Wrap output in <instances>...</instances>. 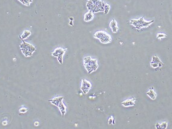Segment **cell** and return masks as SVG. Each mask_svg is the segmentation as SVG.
<instances>
[{
  "mask_svg": "<svg viewBox=\"0 0 172 129\" xmlns=\"http://www.w3.org/2000/svg\"><path fill=\"white\" fill-rule=\"evenodd\" d=\"M19 46L22 53L25 57L31 56L36 50V47H34L33 45L25 42L24 40H22V43L20 44Z\"/></svg>",
  "mask_w": 172,
  "mask_h": 129,
  "instance_id": "1",
  "label": "cell"
},
{
  "mask_svg": "<svg viewBox=\"0 0 172 129\" xmlns=\"http://www.w3.org/2000/svg\"><path fill=\"white\" fill-rule=\"evenodd\" d=\"M94 37L100 40L102 43H108L111 42V36L104 31H98L94 34Z\"/></svg>",
  "mask_w": 172,
  "mask_h": 129,
  "instance_id": "2",
  "label": "cell"
},
{
  "mask_svg": "<svg viewBox=\"0 0 172 129\" xmlns=\"http://www.w3.org/2000/svg\"><path fill=\"white\" fill-rule=\"evenodd\" d=\"M84 67L86 68V69L88 73L90 74L92 72L98 69V60L96 59H91L90 61H88L87 63L84 64Z\"/></svg>",
  "mask_w": 172,
  "mask_h": 129,
  "instance_id": "3",
  "label": "cell"
},
{
  "mask_svg": "<svg viewBox=\"0 0 172 129\" xmlns=\"http://www.w3.org/2000/svg\"><path fill=\"white\" fill-rule=\"evenodd\" d=\"M91 87H92V84L90 82L86 80L85 79H83L82 80V84H81V91L84 94H87L89 90H90Z\"/></svg>",
  "mask_w": 172,
  "mask_h": 129,
  "instance_id": "4",
  "label": "cell"
},
{
  "mask_svg": "<svg viewBox=\"0 0 172 129\" xmlns=\"http://www.w3.org/2000/svg\"><path fill=\"white\" fill-rule=\"evenodd\" d=\"M66 51V49H63L62 48H58L56 49L55 51L53 52H52V53L51 54V55L56 58L58 57V56H63Z\"/></svg>",
  "mask_w": 172,
  "mask_h": 129,
  "instance_id": "5",
  "label": "cell"
},
{
  "mask_svg": "<svg viewBox=\"0 0 172 129\" xmlns=\"http://www.w3.org/2000/svg\"><path fill=\"white\" fill-rule=\"evenodd\" d=\"M135 101H136V98H129V99L125 100L122 102V105L124 107H131L134 106L135 105Z\"/></svg>",
  "mask_w": 172,
  "mask_h": 129,
  "instance_id": "6",
  "label": "cell"
},
{
  "mask_svg": "<svg viewBox=\"0 0 172 129\" xmlns=\"http://www.w3.org/2000/svg\"><path fill=\"white\" fill-rule=\"evenodd\" d=\"M63 99L64 97H54L52 98V99L49 100V102L53 104V105H55L56 106L58 107L60 103L63 102Z\"/></svg>",
  "mask_w": 172,
  "mask_h": 129,
  "instance_id": "7",
  "label": "cell"
},
{
  "mask_svg": "<svg viewBox=\"0 0 172 129\" xmlns=\"http://www.w3.org/2000/svg\"><path fill=\"white\" fill-rule=\"evenodd\" d=\"M58 108L59 109L60 112H61L62 116H64L66 114V111H67V108L65 104H64V103L62 102L60 103L59 105L58 106Z\"/></svg>",
  "mask_w": 172,
  "mask_h": 129,
  "instance_id": "8",
  "label": "cell"
},
{
  "mask_svg": "<svg viewBox=\"0 0 172 129\" xmlns=\"http://www.w3.org/2000/svg\"><path fill=\"white\" fill-rule=\"evenodd\" d=\"M146 94L152 100H155L156 98H157V94L155 93L154 90H153V88H150V90L146 92Z\"/></svg>",
  "mask_w": 172,
  "mask_h": 129,
  "instance_id": "9",
  "label": "cell"
},
{
  "mask_svg": "<svg viewBox=\"0 0 172 129\" xmlns=\"http://www.w3.org/2000/svg\"><path fill=\"white\" fill-rule=\"evenodd\" d=\"M31 33L30 31H28V30H25V31H24V33H22V35L19 36V37L22 40H24V39H27V38L31 35Z\"/></svg>",
  "mask_w": 172,
  "mask_h": 129,
  "instance_id": "10",
  "label": "cell"
},
{
  "mask_svg": "<svg viewBox=\"0 0 172 129\" xmlns=\"http://www.w3.org/2000/svg\"><path fill=\"white\" fill-rule=\"evenodd\" d=\"M93 13L91 11H89V12L87 13L84 16V21L86 22L90 21L93 18Z\"/></svg>",
  "mask_w": 172,
  "mask_h": 129,
  "instance_id": "11",
  "label": "cell"
},
{
  "mask_svg": "<svg viewBox=\"0 0 172 129\" xmlns=\"http://www.w3.org/2000/svg\"><path fill=\"white\" fill-rule=\"evenodd\" d=\"M152 62H155V63H158L159 64V62H161V60L159 58H158V56L157 55H154L152 56Z\"/></svg>",
  "mask_w": 172,
  "mask_h": 129,
  "instance_id": "12",
  "label": "cell"
},
{
  "mask_svg": "<svg viewBox=\"0 0 172 129\" xmlns=\"http://www.w3.org/2000/svg\"><path fill=\"white\" fill-rule=\"evenodd\" d=\"M20 2L23 4L24 5H30V4L32 3L33 0H19Z\"/></svg>",
  "mask_w": 172,
  "mask_h": 129,
  "instance_id": "13",
  "label": "cell"
},
{
  "mask_svg": "<svg viewBox=\"0 0 172 129\" xmlns=\"http://www.w3.org/2000/svg\"><path fill=\"white\" fill-rule=\"evenodd\" d=\"M157 39H163V38H165L167 37V36L164 33H158L157 34Z\"/></svg>",
  "mask_w": 172,
  "mask_h": 129,
  "instance_id": "14",
  "label": "cell"
},
{
  "mask_svg": "<svg viewBox=\"0 0 172 129\" xmlns=\"http://www.w3.org/2000/svg\"><path fill=\"white\" fill-rule=\"evenodd\" d=\"M108 124H115V120L113 118V116H111L110 118H109L108 121Z\"/></svg>",
  "mask_w": 172,
  "mask_h": 129,
  "instance_id": "15",
  "label": "cell"
},
{
  "mask_svg": "<svg viewBox=\"0 0 172 129\" xmlns=\"http://www.w3.org/2000/svg\"><path fill=\"white\" fill-rule=\"evenodd\" d=\"M110 28H113V27H117V22L116 21H115L114 19H113L112 21H111L110 24Z\"/></svg>",
  "mask_w": 172,
  "mask_h": 129,
  "instance_id": "16",
  "label": "cell"
},
{
  "mask_svg": "<svg viewBox=\"0 0 172 129\" xmlns=\"http://www.w3.org/2000/svg\"><path fill=\"white\" fill-rule=\"evenodd\" d=\"M110 6L107 4L106 6H105V10H104V13L106 15L108 14L109 10H110Z\"/></svg>",
  "mask_w": 172,
  "mask_h": 129,
  "instance_id": "17",
  "label": "cell"
},
{
  "mask_svg": "<svg viewBox=\"0 0 172 129\" xmlns=\"http://www.w3.org/2000/svg\"><path fill=\"white\" fill-rule=\"evenodd\" d=\"M19 111L20 113H21V114H25V113L28 111V109L25 108V107H22V108L20 109Z\"/></svg>",
  "mask_w": 172,
  "mask_h": 129,
  "instance_id": "18",
  "label": "cell"
},
{
  "mask_svg": "<svg viewBox=\"0 0 172 129\" xmlns=\"http://www.w3.org/2000/svg\"><path fill=\"white\" fill-rule=\"evenodd\" d=\"M167 121H164L162 123H161V128L163 129H166L167 127Z\"/></svg>",
  "mask_w": 172,
  "mask_h": 129,
  "instance_id": "19",
  "label": "cell"
},
{
  "mask_svg": "<svg viewBox=\"0 0 172 129\" xmlns=\"http://www.w3.org/2000/svg\"><path fill=\"white\" fill-rule=\"evenodd\" d=\"M151 67H152V68H156L158 67V63H155V62H151Z\"/></svg>",
  "mask_w": 172,
  "mask_h": 129,
  "instance_id": "20",
  "label": "cell"
},
{
  "mask_svg": "<svg viewBox=\"0 0 172 129\" xmlns=\"http://www.w3.org/2000/svg\"><path fill=\"white\" fill-rule=\"evenodd\" d=\"M111 30H112L113 33H116L118 31V27H117H117H114L111 28Z\"/></svg>",
  "mask_w": 172,
  "mask_h": 129,
  "instance_id": "21",
  "label": "cell"
},
{
  "mask_svg": "<svg viewBox=\"0 0 172 129\" xmlns=\"http://www.w3.org/2000/svg\"><path fill=\"white\" fill-rule=\"evenodd\" d=\"M155 128H156V129H163L161 128V124L159 123V122H157V123H156Z\"/></svg>",
  "mask_w": 172,
  "mask_h": 129,
  "instance_id": "22",
  "label": "cell"
},
{
  "mask_svg": "<svg viewBox=\"0 0 172 129\" xmlns=\"http://www.w3.org/2000/svg\"><path fill=\"white\" fill-rule=\"evenodd\" d=\"M57 60L58 62L60 64H63V56H58V57H57Z\"/></svg>",
  "mask_w": 172,
  "mask_h": 129,
  "instance_id": "23",
  "label": "cell"
},
{
  "mask_svg": "<svg viewBox=\"0 0 172 129\" xmlns=\"http://www.w3.org/2000/svg\"><path fill=\"white\" fill-rule=\"evenodd\" d=\"M39 122L38 121H36L34 122V125H35V126H39Z\"/></svg>",
  "mask_w": 172,
  "mask_h": 129,
  "instance_id": "24",
  "label": "cell"
},
{
  "mask_svg": "<svg viewBox=\"0 0 172 129\" xmlns=\"http://www.w3.org/2000/svg\"><path fill=\"white\" fill-rule=\"evenodd\" d=\"M3 124L4 125V126H5L6 124H7V122H6V121H3Z\"/></svg>",
  "mask_w": 172,
  "mask_h": 129,
  "instance_id": "25",
  "label": "cell"
},
{
  "mask_svg": "<svg viewBox=\"0 0 172 129\" xmlns=\"http://www.w3.org/2000/svg\"><path fill=\"white\" fill-rule=\"evenodd\" d=\"M69 19L70 20V21H73V20H74V18L70 17H69Z\"/></svg>",
  "mask_w": 172,
  "mask_h": 129,
  "instance_id": "26",
  "label": "cell"
},
{
  "mask_svg": "<svg viewBox=\"0 0 172 129\" xmlns=\"http://www.w3.org/2000/svg\"><path fill=\"white\" fill-rule=\"evenodd\" d=\"M70 25H72V26H73V25H74V24H73V22L72 21L70 22Z\"/></svg>",
  "mask_w": 172,
  "mask_h": 129,
  "instance_id": "27",
  "label": "cell"
}]
</instances>
